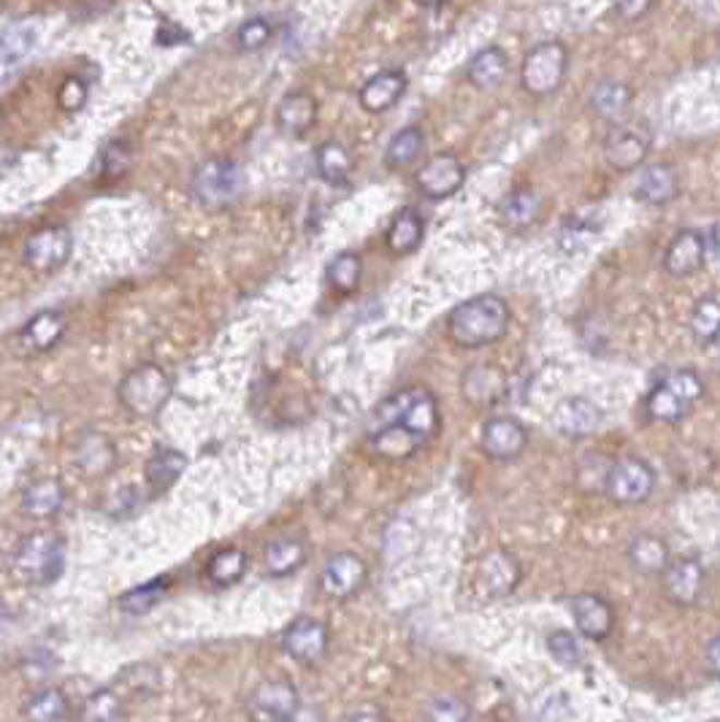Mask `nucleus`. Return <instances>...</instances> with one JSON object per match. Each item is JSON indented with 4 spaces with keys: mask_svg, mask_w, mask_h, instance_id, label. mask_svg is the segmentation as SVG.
I'll list each match as a JSON object with an SVG mask.
<instances>
[{
    "mask_svg": "<svg viewBox=\"0 0 720 722\" xmlns=\"http://www.w3.org/2000/svg\"><path fill=\"white\" fill-rule=\"evenodd\" d=\"M171 393H174V384L171 377L155 363H144V366L133 368L125 379L117 388V399L122 406L133 414V417L152 419L163 412V406L169 403Z\"/></svg>",
    "mask_w": 720,
    "mask_h": 722,
    "instance_id": "obj_5",
    "label": "nucleus"
},
{
    "mask_svg": "<svg viewBox=\"0 0 720 722\" xmlns=\"http://www.w3.org/2000/svg\"><path fill=\"white\" fill-rule=\"evenodd\" d=\"M701 395H705V382H701L699 374L688 371V368H680V371H672L669 377H663L661 382L647 393L645 412L650 419L674 425L694 412L696 403L701 401Z\"/></svg>",
    "mask_w": 720,
    "mask_h": 722,
    "instance_id": "obj_4",
    "label": "nucleus"
},
{
    "mask_svg": "<svg viewBox=\"0 0 720 722\" xmlns=\"http://www.w3.org/2000/svg\"><path fill=\"white\" fill-rule=\"evenodd\" d=\"M317 114H320V106H317L315 95L304 93V89H295L288 93L277 106V127L279 133L290 138H301L315 127Z\"/></svg>",
    "mask_w": 720,
    "mask_h": 722,
    "instance_id": "obj_21",
    "label": "nucleus"
},
{
    "mask_svg": "<svg viewBox=\"0 0 720 722\" xmlns=\"http://www.w3.org/2000/svg\"><path fill=\"white\" fill-rule=\"evenodd\" d=\"M539 215L541 198L528 187L515 189V193H510L501 200V220H504V225L515 228V231L534 225V222L539 220Z\"/></svg>",
    "mask_w": 720,
    "mask_h": 722,
    "instance_id": "obj_32",
    "label": "nucleus"
},
{
    "mask_svg": "<svg viewBox=\"0 0 720 722\" xmlns=\"http://www.w3.org/2000/svg\"><path fill=\"white\" fill-rule=\"evenodd\" d=\"M650 152V133L639 125L612 127L605 142V158L615 171L626 173L639 168Z\"/></svg>",
    "mask_w": 720,
    "mask_h": 722,
    "instance_id": "obj_14",
    "label": "nucleus"
},
{
    "mask_svg": "<svg viewBox=\"0 0 720 722\" xmlns=\"http://www.w3.org/2000/svg\"><path fill=\"white\" fill-rule=\"evenodd\" d=\"M705 665H707V671H710V674L716 676V680H720V634L716 636V639L710 641V647H707Z\"/></svg>",
    "mask_w": 720,
    "mask_h": 722,
    "instance_id": "obj_51",
    "label": "nucleus"
},
{
    "mask_svg": "<svg viewBox=\"0 0 720 722\" xmlns=\"http://www.w3.org/2000/svg\"><path fill=\"white\" fill-rule=\"evenodd\" d=\"M187 30H182L180 25H174V22H166L163 27H160L158 30V44L160 47H180V44L187 41Z\"/></svg>",
    "mask_w": 720,
    "mask_h": 722,
    "instance_id": "obj_50",
    "label": "nucleus"
},
{
    "mask_svg": "<svg viewBox=\"0 0 720 722\" xmlns=\"http://www.w3.org/2000/svg\"><path fill=\"white\" fill-rule=\"evenodd\" d=\"M523 579V568L517 558L507 550H490L479 561L477 582L479 590L488 598H507L517 590Z\"/></svg>",
    "mask_w": 720,
    "mask_h": 722,
    "instance_id": "obj_13",
    "label": "nucleus"
},
{
    "mask_svg": "<svg viewBox=\"0 0 720 722\" xmlns=\"http://www.w3.org/2000/svg\"><path fill=\"white\" fill-rule=\"evenodd\" d=\"M244 189L242 168L231 160H206L193 173V198L204 209L222 211L239 200Z\"/></svg>",
    "mask_w": 720,
    "mask_h": 722,
    "instance_id": "obj_6",
    "label": "nucleus"
},
{
    "mask_svg": "<svg viewBox=\"0 0 720 722\" xmlns=\"http://www.w3.org/2000/svg\"><path fill=\"white\" fill-rule=\"evenodd\" d=\"M71 249H74V238H71L69 228L49 225L27 236L25 246H22V262L30 271L52 273L69 262Z\"/></svg>",
    "mask_w": 720,
    "mask_h": 722,
    "instance_id": "obj_9",
    "label": "nucleus"
},
{
    "mask_svg": "<svg viewBox=\"0 0 720 722\" xmlns=\"http://www.w3.org/2000/svg\"><path fill=\"white\" fill-rule=\"evenodd\" d=\"M663 576V592L672 603L678 607H694L705 590V568L699 561L691 558H680V561H669L667 568L661 571Z\"/></svg>",
    "mask_w": 720,
    "mask_h": 722,
    "instance_id": "obj_17",
    "label": "nucleus"
},
{
    "mask_svg": "<svg viewBox=\"0 0 720 722\" xmlns=\"http://www.w3.org/2000/svg\"><path fill=\"white\" fill-rule=\"evenodd\" d=\"M65 565V541L52 530H38L27 539L20 541V547L11 555V571L20 582L33 587L52 585Z\"/></svg>",
    "mask_w": 720,
    "mask_h": 722,
    "instance_id": "obj_3",
    "label": "nucleus"
},
{
    "mask_svg": "<svg viewBox=\"0 0 720 722\" xmlns=\"http://www.w3.org/2000/svg\"><path fill=\"white\" fill-rule=\"evenodd\" d=\"M463 182H466V168L457 160V155L452 152L434 155L415 173L417 189L431 200L452 198L463 187Z\"/></svg>",
    "mask_w": 720,
    "mask_h": 722,
    "instance_id": "obj_10",
    "label": "nucleus"
},
{
    "mask_svg": "<svg viewBox=\"0 0 720 722\" xmlns=\"http://www.w3.org/2000/svg\"><path fill=\"white\" fill-rule=\"evenodd\" d=\"M423 236H426V220H423L420 211L406 206V209H401L399 215L393 217V222H390L385 244H388V249L393 252V255H410V252H415L417 246H420Z\"/></svg>",
    "mask_w": 720,
    "mask_h": 722,
    "instance_id": "obj_28",
    "label": "nucleus"
},
{
    "mask_svg": "<svg viewBox=\"0 0 720 722\" xmlns=\"http://www.w3.org/2000/svg\"><path fill=\"white\" fill-rule=\"evenodd\" d=\"M510 74V58L501 47H483L466 65V82L477 89H493Z\"/></svg>",
    "mask_w": 720,
    "mask_h": 722,
    "instance_id": "obj_25",
    "label": "nucleus"
},
{
    "mask_svg": "<svg viewBox=\"0 0 720 722\" xmlns=\"http://www.w3.org/2000/svg\"><path fill=\"white\" fill-rule=\"evenodd\" d=\"M552 425L561 430L563 436H579L594 433L601 425V408L594 401L583 399V395H574V399H563L558 403V408L552 412Z\"/></svg>",
    "mask_w": 720,
    "mask_h": 722,
    "instance_id": "obj_23",
    "label": "nucleus"
},
{
    "mask_svg": "<svg viewBox=\"0 0 720 722\" xmlns=\"http://www.w3.org/2000/svg\"><path fill=\"white\" fill-rule=\"evenodd\" d=\"M117 463V450L103 433H85L76 441L74 450V466L76 472L85 474V477L98 479L114 468Z\"/></svg>",
    "mask_w": 720,
    "mask_h": 722,
    "instance_id": "obj_24",
    "label": "nucleus"
},
{
    "mask_svg": "<svg viewBox=\"0 0 720 722\" xmlns=\"http://www.w3.org/2000/svg\"><path fill=\"white\" fill-rule=\"evenodd\" d=\"M652 9V0H612V11L623 22H636Z\"/></svg>",
    "mask_w": 720,
    "mask_h": 722,
    "instance_id": "obj_49",
    "label": "nucleus"
},
{
    "mask_svg": "<svg viewBox=\"0 0 720 722\" xmlns=\"http://www.w3.org/2000/svg\"><path fill=\"white\" fill-rule=\"evenodd\" d=\"M361 277H363V260L361 255H355V252H342V255L333 257L331 262H328V284H331L337 293H355L361 284Z\"/></svg>",
    "mask_w": 720,
    "mask_h": 722,
    "instance_id": "obj_39",
    "label": "nucleus"
},
{
    "mask_svg": "<svg viewBox=\"0 0 720 722\" xmlns=\"http://www.w3.org/2000/svg\"><path fill=\"white\" fill-rule=\"evenodd\" d=\"M366 576L368 568L361 555H355V552H337L326 563V568H322L320 585L326 596L344 601V598H353L366 585Z\"/></svg>",
    "mask_w": 720,
    "mask_h": 722,
    "instance_id": "obj_15",
    "label": "nucleus"
},
{
    "mask_svg": "<svg viewBox=\"0 0 720 722\" xmlns=\"http://www.w3.org/2000/svg\"><path fill=\"white\" fill-rule=\"evenodd\" d=\"M22 714L36 722L63 720L69 718V698H65V693L58 690V687H44V690L33 693V696L27 698Z\"/></svg>",
    "mask_w": 720,
    "mask_h": 722,
    "instance_id": "obj_37",
    "label": "nucleus"
},
{
    "mask_svg": "<svg viewBox=\"0 0 720 722\" xmlns=\"http://www.w3.org/2000/svg\"><path fill=\"white\" fill-rule=\"evenodd\" d=\"M166 590H169V582L155 579V582H149V585L127 590L125 596H120V601L117 603H120L122 612H127V614H147L149 609H152L155 603L166 596Z\"/></svg>",
    "mask_w": 720,
    "mask_h": 722,
    "instance_id": "obj_42",
    "label": "nucleus"
},
{
    "mask_svg": "<svg viewBox=\"0 0 720 722\" xmlns=\"http://www.w3.org/2000/svg\"><path fill=\"white\" fill-rule=\"evenodd\" d=\"M38 41V27L33 22H16L9 30L0 36V60L3 63H16V60L25 58L27 52H33Z\"/></svg>",
    "mask_w": 720,
    "mask_h": 722,
    "instance_id": "obj_40",
    "label": "nucleus"
},
{
    "mask_svg": "<svg viewBox=\"0 0 720 722\" xmlns=\"http://www.w3.org/2000/svg\"><path fill=\"white\" fill-rule=\"evenodd\" d=\"M569 74V49L561 41H541L523 58L521 87L534 98L558 93Z\"/></svg>",
    "mask_w": 720,
    "mask_h": 722,
    "instance_id": "obj_7",
    "label": "nucleus"
},
{
    "mask_svg": "<svg viewBox=\"0 0 720 722\" xmlns=\"http://www.w3.org/2000/svg\"><path fill=\"white\" fill-rule=\"evenodd\" d=\"M423 147H426V136H423L420 127H404L390 138L388 149H385V166L393 168V171L412 166L423 155Z\"/></svg>",
    "mask_w": 720,
    "mask_h": 722,
    "instance_id": "obj_36",
    "label": "nucleus"
},
{
    "mask_svg": "<svg viewBox=\"0 0 720 722\" xmlns=\"http://www.w3.org/2000/svg\"><path fill=\"white\" fill-rule=\"evenodd\" d=\"M705 257L707 238L699 231H694V228H685V231H680L678 236L669 241L667 252H663V268L678 279L694 277L696 271L705 268Z\"/></svg>",
    "mask_w": 720,
    "mask_h": 722,
    "instance_id": "obj_19",
    "label": "nucleus"
},
{
    "mask_svg": "<svg viewBox=\"0 0 720 722\" xmlns=\"http://www.w3.org/2000/svg\"><path fill=\"white\" fill-rule=\"evenodd\" d=\"M507 388L504 371L496 366H472L463 377V393L474 406H493L501 401Z\"/></svg>",
    "mask_w": 720,
    "mask_h": 722,
    "instance_id": "obj_27",
    "label": "nucleus"
},
{
    "mask_svg": "<svg viewBox=\"0 0 720 722\" xmlns=\"http://www.w3.org/2000/svg\"><path fill=\"white\" fill-rule=\"evenodd\" d=\"M65 490L58 479H38L22 492V514L30 519H52L63 509Z\"/></svg>",
    "mask_w": 720,
    "mask_h": 722,
    "instance_id": "obj_26",
    "label": "nucleus"
},
{
    "mask_svg": "<svg viewBox=\"0 0 720 722\" xmlns=\"http://www.w3.org/2000/svg\"><path fill=\"white\" fill-rule=\"evenodd\" d=\"M5 623H9V612H5V609L0 607V628H3Z\"/></svg>",
    "mask_w": 720,
    "mask_h": 722,
    "instance_id": "obj_54",
    "label": "nucleus"
},
{
    "mask_svg": "<svg viewBox=\"0 0 720 722\" xmlns=\"http://www.w3.org/2000/svg\"><path fill=\"white\" fill-rule=\"evenodd\" d=\"M266 571L271 576H288L306 563V547L298 539H277L264 552Z\"/></svg>",
    "mask_w": 720,
    "mask_h": 722,
    "instance_id": "obj_35",
    "label": "nucleus"
},
{
    "mask_svg": "<svg viewBox=\"0 0 720 722\" xmlns=\"http://www.w3.org/2000/svg\"><path fill=\"white\" fill-rule=\"evenodd\" d=\"M691 333L699 344H712L720 339V301L718 298H701L694 306L691 315Z\"/></svg>",
    "mask_w": 720,
    "mask_h": 722,
    "instance_id": "obj_41",
    "label": "nucleus"
},
{
    "mask_svg": "<svg viewBox=\"0 0 720 722\" xmlns=\"http://www.w3.org/2000/svg\"><path fill=\"white\" fill-rule=\"evenodd\" d=\"M631 98H634V93H631L626 82L601 79L590 93V109L605 120H618L631 106Z\"/></svg>",
    "mask_w": 720,
    "mask_h": 722,
    "instance_id": "obj_33",
    "label": "nucleus"
},
{
    "mask_svg": "<svg viewBox=\"0 0 720 722\" xmlns=\"http://www.w3.org/2000/svg\"><path fill=\"white\" fill-rule=\"evenodd\" d=\"M417 5H423V9H439V5H444L448 0H415Z\"/></svg>",
    "mask_w": 720,
    "mask_h": 722,
    "instance_id": "obj_53",
    "label": "nucleus"
},
{
    "mask_svg": "<svg viewBox=\"0 0 720 722\" xmlns=\"http://www.w3.org/2000/svg\"><path fill=\"white\" fill-rule=\"evenodd\" d=\"M315 162H317V173L322 176V182L328 184H344L350 182L355 171V158L342 142L331 138V142L320 144L315 152Z\"/></svg>",
    "mask_w": 720,
    "mask_h": 722,
    "instance_id": "obj_30",
    "label": "nucleus"
},
{
    "mask_svg": "<svg viewBox=\"0 0 720 722\" xmlns=\"http://www.w3.org/2000/svg\"><path fill=\"white\" fill-rule=\"evenodd\" d=\"M406 87H410V79H406V74L401 69L379 71V74H374L371 79L361 87V109L368 111V114H385V111H390L404 98Z\"/></svg>",
    "mask_w": 720,
    "mask_h": 722,
    "instance_id": "obj_20",
    "label": "nucleus"
},
{
    "mask_svg": "<svg viewBox=\"0 0 720 722\" xmlns=\"http://www.w3.org/2000/svg\"><path fill=\"white\" fill-rule=\"evenodd\" d=\"M547 649H550V654L556 658V663L569 665V669L579 665V658H583L577 639H574L572 634H566V631H556V634L547 639Z\"/></svg>",
    "mask_w": 720,
    "mask_h": 722,
    "instance_id": "obj_46",
    "label": "nucleus"
},
{
    "mask_svg": "<svg viewBox=\"0 0 720 722\" xmlns=\"http://www.w3.org/2000/svg\"><path fill=\"white\" fill-rule=\"evenodd\" d=\"M65 315L63 311H41V315L33 317L30 322L22 328V344L30 352H49L52 346H58V341L65 333Z\"/></svg>",
    "mask_w": 720,
    "mask_h": 722,
    "instance_id": "obj_29",
    "label": "nucleus"
},
{
    "mask_svg": "<svg viewBox=\"0 0 720 722\" xmlns=\"http://www.w3.org/2000/svg\"><path fill=\"white\" fill-rule=\"evenodd\" d=\"M271 36H273L271 22L264 20V16H253V20L242 22L236 30L239 52H258V49H264L266 44L271 41Z\"/></svg>",
    "mask_w": 720,
    "mask_h": 722,
    "instance_id": "obj_44",
    "label": "nucleus"
},
{
    "mask_svg": "<svg viewBox=\"0 0 720 722\" xmlns=\"http://www.w3.org/2000/svg\"><path fill=\"white\" fill-rule=\"evenodd\" d=\"M399 423L410 428L412 433L420 436L423 441H431L439 430V406L437 399L428 388H406L401 393L390 395L371 414L368 430L382 428V425Z\"/></svg>",
    "mask_w": 720,
    "mask_h": 722,
    "instance_id": "obj_2",
    "label": "nucleus"
},
{
    "mask_svg": "<svg viewBox=\"0 0 720 722\" xmlns=\"http://www.w3.org/2000/svg\"><path fill=\"white\" fill-rule=\"evenodd\" d=\"M569 609H572L577 631L583 636H588V639L601 641L612 634L615 614H612L610 601H605L599 592H579V596H572L569 598Z\"/></svg>",
    "mask_w": 720,
    "mask_h": 722,
    "instance_id": "obj_18",
    "label": "nucleus"
},
{
    "mask_svg": "<svg viewBox=\"0 0 720 722\" xmlns=\"http://www.w3.org/2000/svg\"><path fill=\"white\" fill-rule=\"evenodd\" d=\"M298 693L290 682L284 680H269L264 685H258V690L253 693V701H249V714L255 720L264 722H279L290 720L298 712Z\"/></svg>",
    "mask_w": 720,
    "mask_h": 722,
    "instance_id": "obj_16",
    "label": "nucleus"
},
{
    "mask_svg": "<svg viewBox=\"0 0 720 722\" xmlns=\"http://www.w3.org/2000/svg\"><path fill=\"white\" fill-rule=\"evenodd\" d=\"M131 144H127L125 138H114L103 152V176L109 179V182H117V179L125 176L127 168H131Z\"/></svg>",
    "mask_w": 720,
    "mask_h": 722,
    "instance_id": "obj_45",
    "label": "nucleus"
},
{
    "mask_svg": "<svg viewBox=\"0 0 720 722\" xmlns=\"http://www.w3.org/2000/svg\"><path fill=\"white\" fill-rule=\"evenodd\" d=\"M510 328V306L493 293L477 295L457 304L448 317V333L452 344L461 350H483L504 339Z\"/></svg>",
    "mask_w": 720,
    "mask_h": 722,
    "instance_id": "obj_1",
    "label": "nucleus"
},
{
    "mask_svg": "<svg viewBox=\"0 0 720 722\" xmlns=\"http://www.w3.org/2000/svg\"><path fill=\"white\" fill-rule=\"evenodd\" d=\"M680 182L678 173L667 162H652L642 168V173L634 182V198L647 206H667L678 198Z\"/></svg>",
    "mask_w": 720,
    "mask_h": 722,
    "instance_id": "obj_22",
    "label": "nucleus"
},
{
    "mask_svg": "<svg viewBox=\"0 0 720 722\" xmlns=\"http://www.w3.org/2000/svg\"><path fill=\"white\" fill-rule=\"evenodd\" d=\"M347 720H385V712L379 707H361L350 712Z\"/></svg>",
    "mask_w": 720,
    "mask_h": 722,
    "instance_id": "obj_52",
    "label": "nucleus"
},
{
    "mask_svg": "<svg viewBox=\"0 0 720 722\" xmlns=\"http://www.w3.org/2000/svg\"><path fill=\"white\" fill-rule=\"evenodd\" d=\"M282 649L304 665H315L328 652V628L315 617H298L282 634Z\"/></svg>",
    "mask_w": 720,
    "mask_h": 722,
    "instance_id": "obj_12",
    "label": "nucleus"
},
{
    "mask_svg": "<svg viewBox=\"0 0 720 722\" xmlns=\"http://www.w3.org/2000/svg\"><path fill=\"white\" fill-rule=\"evenodd\" d=\"M58 103L63 111H80L87 103V82L80 76H65L58 89Z\"/></svg>",
    "mask_w": 720,
    "mask_h": 722,
    "instance_id": "obj_47",
    "label": "nucleus"
},
{
    "mask_svg": "<svg viewBox=\"0 0 720 722\" xmlns=\"http://www.w3.org/2000/svg\"><path fill=\"white\" fill-rule=\"evenodd\" d=\"M716 252L720 255V225L716 228Z\"/></svg>",
    "mask_w": 720,
    "mask_h": 722,
    "instance_id": "obj_55",
    "label": "nucleus"
},
{
    "mask_svg": "<svg viewBox=\"0 0 720 722\" xmlns=\"http://www.w3.org/2000/svg\"><path fill=\"white\" fill-rule=\"evenodd\" d=\"M187 468V457L180 450H155V455L147 463V481L152 495H163L166 490L180 481Z\"/></svg>",
    "mask_w": 720,
    "mask_h": 722,
    "instance_id": "obj_31",
    "label": "nucleus"
},
{
    "mask_svg": "<svg viewBox=\"0 0 720 722\" xmlns=\"http://www.w3.org/2000/svg\"><path fill=\"white\" fill-rule=\"evenodd\" d=\"M629 563L639 574H661L669 563V547L658 536H636L629 544Z\"/></svg>",
    "mask_w": 720,
    "mask_h": 722,
    "instance_id": "obj_34",
    "label": "nucleus"
},
{
    "mask_svg": "<svg viewBox=\"0 0 720 722\" xmlns=\"http://www.w3.org/2000/svg\"><path fill=\"white\" fill-rule=\"evenodd\" d=\"M526 444H528V433L521 425V419L493 417L483 425L479 446H483V452L490 457V461L499 463L515 461V457L523 455Z\"/></svg>",
    "mask_w": 720,
    "mask_h": 722,
    "instance_id": "obj_11",
    "label": "nucleus"
},
{
    "mask_svg": "<svg viewBox=\"0 0 720 722\" xmlns=\"http://www.w3.org/2000/svg\"><path fill=\"white\" fill-rule=\"evenodd\" d=\"M244 571H247V552L236 550V547L220 550L211 558L209 565H206V574H209V579L215 582L217 587L236 585L244 576Z\"/></svg>",
    "mask_w": 720,
    "mask_h": 722,
    "instance_id": "obj_38",
    "label": "nucleus"
},
{
    "mask_svg": "<svg viewBox=\"0 0 720 722\" xmlns=\"http://www.w3.org/2000/svg\"><path fill=\"white\" fill-rule=\"evenodd\" d=\"M605 490L621 506H639L656 490V472L639 457H623L607 472Z\"/></svg>",
    "mask_w": 720,
    "mask_h": 722,
    "instance_id": "obj_8",
    "label": "nucleus"
},
{
    "mask_svg": "<svg viewBox=\"0 0 720 722\" xmlns=\"http://www.w3.org/2000/svg\"><path fill=\"white\" fill-rule=\"evenodd\" d=\"M82 720L111 722L122 718V701L114 690H95L90 698H85L80 709Z\"/></svg>",
    "mask_w": 720,
    "mask_h": 722,
    "instance_id": "obj_43",
    "label": "nucleus"
},
{
    "mask_svg": "<svg viewBox=\"0 0 720 722\" xmlns=\"http://www.w3.org/2000/svg\"><path fill=\"white\" fill-rule=\"evenodd\" d=\"M428 718L437 720V722H463L472 718V709L466 707V701H461V698H437V701H431V709H428Z\"/></svg>",
    "mask_w": 720,
    "mask_h": 722,
    "instance_id": "obj_48",
    "label": "nucleus"
}]
</instances>
